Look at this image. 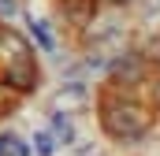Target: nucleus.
<instances>
[{
  "label": "nucleus",
  "mask_w": 160,
  "mask_h": 156,
  "mask_svg": "<svg viewBox=\"0 0 160 156\" xmlns=\"http://www.w3.org/2000/svg\"><path fill=\"white\" fill-rule=\"evenodd\" d=\"M0 156H30V145L19 141V138H11V134H4L0 138Z\"/></svg>",
  "instance_id": "f03ea898"
},
{
  "label": "nucleus",
  "mask_w": 160,
  "mask_h": 156,
  "mask_svg": "<svg viewBox=\"0 0 160 156\" xmlns=\"http://www.w3.org/2000/svg\"><path fill=\"white\" fill-rule=\"evenodd\" d=\"M104 126H108L112 138H142L145 126H149V115H145L138 104H130V100H123V104H104Z\"/></svg>",
  "instance_id": "f257e3e1"
},
{
  "label": "nucleus",
  "mask_w": 160,
  "mask_h": 156,
  "mask_svg": "<svg viewBox=\"0 0 160 156\" xmlns=\"http://www.w3.org/2000/svg\"><path fill=\"white\" fill-rule=\"evenodd\" d=\"M34 37H38L41 45H45V48H52V37L45 34V26H41V22H34Z\"/></svg>",
  "instance_id": "39448f33"
},
{
  "label": "nucleus",
  "mask_w": 160,
  "mask_h": 156,
  "mask_svg": "<svg viewBox=\"0 0 160 156\" xmlns=\"http://www.w3.org/2000/svg\"><path fill=\"white\" fill-rule=\"evenodd\" d=\"M52 126H56V134H63V141H71V119L67 115H52Z\"/></svg>",
  "instance_id": "20e7f679"
},
{
  "label": "nucleus",
  "mask_w": 160,
  "mask_h": 156,
  "mask_svg": "<svg viewBox=\"0 0 160 156\" xmlns=\"http://www.w3.org/2000/svg\"><path fill=\"white\" fill-rule=\"evenodd\" d=\"M34 145H38V156H52V149H56L52 134H38V138H34Z\"/></svg>",
  "instance_id": "7ed1b4c3"
}]
</instances>
